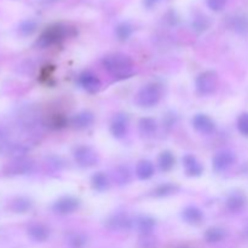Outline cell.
<instances>
[{
	"label": "cell",
	"instance_id": "32",
	"mask_svg": "<svg viewBox=\"0 0 248 248\" xmlns=\"http://www.w3.org/2000/svg\"><path fill=\"white\" fill-rule=\"evenodd\" d=\"M68 125V119L64 115H61V114H56L51 118L50 120V126L56 130H60V128L65 127Z\"/></svg>",
	"mask_w": 248,
	"mask_h": 248
},
{
	"label": "cell",
	"instance_id": "1",
	"mask_svg": "<svg viewBox=\"0 0 248 248\" xmlns=\"http://www.w3.org/2000/svg\"><path fill=\"white\" fill-rule=\"evenodd\" d=\"M102 65L116 80H124L131 78L133 75V72H135L133 62L130 56L120 52L107 55L102 60Z\"/></svg>",
	"mask_w": 248,
	"mask_h": 248
},
{
	"label": "cell",
	"instance_id": "16",
	"mask_svg": "<svg viewBox=\"0 0 248 248\" xmlns=\"http://www.w3.org/2000/svg\"><path fill=\"white\" fill-rule=\"evenodd\" d=\"M94 123V115L93 113L89 110H82L80 113L75 114L72 119H70V125L77 130H85L92 126Z\"/></svg>",
	"mask_w": 248,
	"mask_h": 248
},
{
	"label": "cell",
	"instance_id": "13",
	"mask_svg": "<svg viewBox=\"0 0 248 248\" xmlns=\"http://www.w3.org/2000/svg\"><path fill=\"white\" fill-rule=\"evenodd\" d=\"M79 84L89 93H96L101 89V80L97 78L96 74H93L90 70H86V72L80 74Z\"/></svg>",
	"mask_w": 248,
	"mask_h": 248
},
{
	"label": "cell",
	"instance_id": "18",
	"mask_svg": "<svg viewBox=\"0 0 248 248\" xmlns=\"http://www.w3.org/2000/svg\"><path fill=\"white\" fill-rule=\"evenodd\" d=\"M33 207V201L26 196H17L9 203V210L14 213H27Z\"/></svg>",
	"mask_w": 248,
	"mask_h": 248
},
{
	"label": "cell",
	"instance_id": "19",
	"mask_svg": "<svg viewBox=\"0 0 248 248\" xmlns=\"http://www.w3.org/2000/svg\"><path fill=\"white\" fill-rule=\"evenodd\" d=\"M155 225L156 222L150 216H138L137 218H135V228L142 235H152Z\"/></svg>",
	"mask_w": 248,
	"mask_h": 248
},
{
	"label": "cell",
	"instance_id": "31",
	"mask_svg": "<svg viewBox=\"0 0 248 248\" xmlns=\"http://www.w3.org/2000/svg\"><path fill=\"white\" fill-rule=\"evenodd\" d=\"M210 24L211 22L210 19H208V17L203 16V15H200V16H196L195 18H194L191 26H193L194 31H196L198 33H202V31H205L206 29L210 27Z\"/></svg>",
	"mask_w": 248,
	"mask_h": 248
},
{
	"label": "cell",
	"instance_id": "26",
	"mask_svg": "<svg viewBox=\"0 0 248 248\" xmlns=\"http://www.w3.org/2000/svg\"><path fill=\"white\" fill-rule=\"evenodd\" d=\"M230 27L240 34L248 31V16L246 15H236L230 17Z\"/></svg>",
	"mask_w": 248,
	"mask_h": 248
},
{
	"label": "cell",
	"instance_id": "24",
	"mask_svg": "<svg viewBox=\"0 0 248 248\" xmlns=\"http://www.w3.org/2000/svg\"><path fill=\"white\" fill-rule=\"evenodd\" d=\"M157 164H159V169L162 172H170L176 165V157H174L173 153L170 150H164L161 154L159 155L157 159Z\"/></svg>",
	"mask_w": 248,
	"mask_h": 248
},
{
	"label": "cell",
	"instance_id": "30",
	"mask_svg": "<svg viewBox=\"0 0 248 248\" xmlns=\"http://www.w3.org/2000/svg\"><path fill=\"white\" fill-rule=\"evenodd\" d=\"M68 244L72 248H84L87 244V237L81 232H72L68 235Z\"/></svg>",
	"mask_w": 248,
	"mask_h": 248
},
{
	"label": "cell",
	"instance_id": "7",
	"mask_svg": "<svg viewBox=\"0 0 248 248\" xmlns=\"http://www.w3.org/2000/svg\"><path fill=\"white\" fill-rule=\"evenodd\" d=\"M80 200L74 196H62L57 199L52 205V211L56 215L67 216L77 212L80 207Z\"/></svg>",
	"mask_w": 248,
	"mask_h": 248
},
{
	"label": "cell",
	"instance_id": "33",
	"mask_svg": "<svg viewBox=\"0 0 248 248\" xmlns=\"http://www.w3.org/2000/svg\"><path fill=\"white\" fill-rule=\"evenodd\" d=\"M237 128L240 133L244 136H248V113H244L237 119Z\"/></svg>",
	"mask_w": 248,
	"mask_h": 248
},
{
	"label": "cell",
	"instance_id": "11",
	"mask_svg": "<svg viewBox=\"0 0 248 248\" xmlns=\"http://www.w3.org/2000/svg\"><path fill=\"white\" fill-rule=\"evenodd\" d=\"M193 127L201 135H212L216 131V123L206 114H196L193 118Z\"/></svg>",
	"mask_w": 248,
	"mask_h": 248
},
{
	"label": "cell",
	"instance_id": "14",
	"mask_svg": "<svg viewBox=\"0 0 248 248\" xmlns=\"http://www.w3.org/2000/svg\"><path fill=\"white\" fill-rule=\"evenodd\" d=\"M27 234L33 241L45 242L50 237L51 230L47 225L43 224V223H33L27 229Z\"/></svg>",
	"mask_w": 248,
	"mask_h": 248
},
{
	"label": "cell",
	"instance_id": "36",
	"mask_svg": "<svg viewBox=\"0 0 248 248\" xmlns=\"http://www.w3.org/2000/svg\"><path fill=\"white\" fill-rule=\"evenodd\" d=\"M160 1H162V0H143V5H144L145 9H153V7L156 6Z\"/></svg>",
	"mask_w": 248,
	"mask_h": 248
},
{
	"label": "cell",
	"instance_id": "29",
	"mask_svg": "<svg viewBox=\"0 0 248 248\" xmlns=\"http://www.w3.org/2000/svg\"><path fill=\"white\" fill-rule=\"evenodd\" d=\"M133 33V27L128 22H121L115 27V35L118 40L126 41L131 38Z\"/></svg>",
	"mask_w": 248,
	"mask_h": 248
},
{
	"label": "cell",
	"instance_id": "10",
	"mask_svg": "<svg viewBox=\"0 0 248 248\" xmlns=\"http://www.w3.org/2000/svg\"><path fill=\"white\" fill-rule=\"evenodd\" d=\"M128 125H130V119H128L127 114H116L111 120L110 127H109L111 136L116 140L124 138L128 131Z\"/></svg>",
	"mask_w": 248,
	"mask_h": 248
},
{
	"label": "cell",
	"instance_id": "20",
	"mask_svg": "<svg viewBox=\"0 0 248 248\" xmlns=\"http://www.w3.org/2000/svg\"><path fill=\"white\" fill-rule=\"evenodd\" d=\"M155 173L154 164L149 160H142L136 166V176L140 181H148L152 178Z\"/></svg>",
	"mask_w": 248,
	"mask_h": 248
},
{
	"label": "cell",
	"instance_id": "15",
	"mask_svg": "<svg viewBox=\"0 0 248 248\" xmlns=\"http://www.w3.org/2000/svg\"><path fill=\"white\" fill-rule=\"evenodd\" d=\"M183 167L186 176L189 177H200L203 172V166L201 162L196 159L194 155L186 154L183 156Z\"/></svg>",
	"mask_w": 248,
	"mask_h": 248
},
{
	"label": "cell",
	"instance_id": "21",
	"mask_svg": "<svg viewBox=\"0 0 248 248\" xmlns=\"http://www.w3.org/2000/svg\"><path fill=\"white\" fill-rule=\"evenodd\" d=\"M179 191V186L174 183H164L155 186L150 191V196L153 198H167V196L174 195Z\"/></svg>",
	"mask_w": 248,
	"mask_h": 248
},
{
	"label": "cell",
	"instance_id": "28",
	"mask_svg": "<svg viewBox=\"0 0 248 248\" xmlns=\"http://www.w3.org/2000/svg\"><path fill=\"white\" fill-rule=\"evenodd\" d=\"M38 29V22L35 19H24L18 24V34L21 36H31Z\"/></svg>",
	"mask_w": 248,
	"mask_h": 248
},
{
	"label": "cell",
	"instance_id": "8",
	"mask_svg": "<svg viewBox=\"0 0 248 248\" xmlns=\"http://www.w3.org/2000/svg\"><path fill=\"white\" fill-rule=\"evenodd\" d=\"M34 164L31 160L26 157H18V159L12 160L10 164H7L4 169L5 176H22V174H28L33 171Z\"/></svg>",
	"mask_w": 248,
	"mask_h": 248
},
{
	"label": "cell",
	"instance_id": "35",
	"mask_svg": "<svg viewBox=\"0 0 248 248\" xmlns=\"http://www.w3.org/2000/svg\"><path fill=\"white\" fill-rule=\"evenodd\" d=\"M140 248H156L155 246V240H153L152 235H142L140 240Z\"/></svg>",
	"mask_w": 248,
	"mask_h": 248
},
{
	"label": "cell",
	"instance_id": "4",
	"mask_svg": "<svg viewBox=\"0 0 248 248\" xmlns=\"http://www.w3.org/2000/svg\"><path fill=\"white\" fill-rule=\"evenodd\" d=\"M218 86V75L213 70H206L198 75L195 80L196 92L200 96H210L215 93Z\"/></svg>",
	"mask_w": 248,
	"mask_h": 248
},
{
	"label": "cell",
	"instance_id": "23",
	"mask_svg": "<svg viewBox=\"0 0 248 248\" xmlns=\"http://www.w3.org/2000/svg\"><path fill=\"white\" fill-rule=\"evenodd\" d=\"M228 232L227 230L219 227L208 228L205 232V240L208 244H218L227 239Z\"/></svg>",
	"mask_w": 248,
	"mask_h": 248
},
{
	"label": "cell",
	"instance_id": "34",
	"mask_svg": "<svg viewBox=\"0 0 248 248\" xmlns=\"http://www.w3.org/2000/svg\"><path fill=\"white\" fill-rule=\"evenodd\" d=\"M228 0H206V4H207V7L210 10L215 12L222 11L223 9L227 5Z\"/></svg>",
	"mask_w": 248,
	"mask_h": 248
},
{
	"label": "cell",
	"instance_id": "17",
	"mask_svg": "<svg viewBox=\"0 0 248 248\" xmlns=\"http://www.w3.org/2000/svg\"><path fill=\"white\" fill-rule=\"evenodd\" d=\"M182 219L190 225H199L203 220V212L196 206H188L182 211Z\"/></svg>",
	"mask_w": 248,
	"mask_h": 248
},
{
	"label": "cell",
	"instance_id": "12",
	"mask_svg": "<svg viewBox=\"0 0 248 248\" xmlns=\"http://www.w3.org/2000/svg\"><path fill=\"white\" fill-rule=\"evenodd\" d=\"M225 205H227V208L229 212L239 213L246 207L247 196L240 190L232 191V193H230L229 195H228Z\"/></svg>",
	"mask_w": 248,
	"mask_h": 248
},
{
	"label": "cell",
	"instance_id": "2",
	"mask_svg": "<svg viewBox=\"0 0 248 248\" xmlns=\"http://www.w3.org/2000/svg\"><path fill=\"white\" fill-rule=\"evenodd\" d=\"M75 33H77V31L72 27L67 26V24H53V26H50L44 31V33L36 40L35 45L39 48L50 47L56 44H60L61 41L65 40L67 38L75 35Z\"/></svg>",
	"mask_w": 248,
	"mask_h": 248
},
{
	"label": "cell",
	"instance_id": "6",
	"mask_svg": "<svg viewBox=\"0 0 248 248\" xmlns=\"http://www.w3.org/2000/svg\"><path fill=\"white\" fill-rule=\"evenodd\" d=\"M106 225L113 232H128L135 228V219H132L127 213H114L108 218Z\"/></svg>",
	"mask_w": 248,
	"mask_h": 248
},
{
	"label": "cell",
	"instance_id": "27",
	"mask_svg": "<svg viewBox=\"0 0 248 248\" xmlns=\"http://www.w3.org/2000/svg\"><path fill=\"white\" fill-rule=\"evenodd\" d=\"M114 179L119 186H126L132 179V172L127 166H119L114 171Z\"/></svg>",
	"mask_w": 248,
	"mask_h": 248
},
{
	"label": "cell",
	"instance_id": "3",
	"mask_svg": "<svg viewBox=\"0 0 248 248\" xmlns=\"http://www.w3.org/2000/svg\"><path fill=\"white\" fill-rule=\"evenodd\" d=\"M161 87L157 84H147L138 91L136 102L142 108H152L155 107L161 99Z\"/></svg>",
	"mask_w": 248,
	"mask_h": 248
},
{
	"label": "cell",
	"instance_id": "22",
	"mask_svg": "<svg viewBox=\"0 0 248 248\" xmlns=\"http://www.w3.org/2000/svg\"><path fill=\"white\" fill-rule=\"evenodd\" d=\"M91 186L93 190L98 191V193H104L110 186V181L104 172H96L91 177Z\"/></svg>",
	"mask_w": 248,
	"mask_h": 248
},
{
	"label": "cell",
	"instance_id": "5",
	"mask_svg": "<svg viewBox=\"0 0 248 248\" xmlns=\"http://www.w3.org/2000/svg\"><path fill=\"white\" fill-rule=\"evenodd\" d=\"M73 156H74L75 162L80 167H84V169L96 166L99 162L98 153L92 147H89V145H78L73 150Z\"/></svg>",
	"mask_w": 248,
	"mask_h": 248
},
{
	"label": "cell",
	"instance_id": "9",
	"mask_svg": "<svg viewBox=\"0 0 248 248\" xmlns=\"http://www.w3.org/2000/svg\"><path fill=\"white\" fill-rule=\"evenodd\" d=\"M236 162V155L232 150H222L213 156L212 166L216 172H224Z\"/></svg>",
	"mask_w": 248,
	"mask_h": 248
},
{
	"label": "cell",
	"instance_id": "25",
	"mask_svg": "<svg viewBox=\"0 0 248 248\" xmlns=\"http://www.w3.org/2000/svg\"><path fill=\"white\" fill-rule=\"evenodd\" d=\"M138 128L143 137H152L156 132L157 124L153 118H142L138 124Z\"/></svg>",
	"mask_w": 248,
	"mask_h": 248
}]
</instances>
